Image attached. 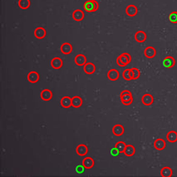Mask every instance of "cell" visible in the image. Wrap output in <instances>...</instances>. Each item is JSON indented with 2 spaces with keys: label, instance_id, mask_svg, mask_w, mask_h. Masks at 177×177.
<instances>
[{
  "label": "cell",
  "instance_id": "11",
  "mask_svg": "<svg viewBox=\"0 0 177 177\" xmlns=\"http://www.w3.org/2000/svg\"><path fill=\"white\" fill-rule=\"evenodd\" d=\"M83 9L85 11H87V13H92V12H95V5L92 0H89L87 1L83 4Z\"/></svg>",
  "mask_w": 177,
  "mask_h": 177
},
{
  "label": "cell",
  "instance_id": "33",
  "mask_svg": "<svg viewBox=\"0 0 177 177\" xmlns=\"http://www.w3.org/2000/svg\"><path fill=\"white\" fill-rule=\"evenodd\" d=\"M119 153H120V151H119L116 147H113V148L111 150V155H112V156H117V155H119Z\"/></svg>",
  "mask_w": 177,
  "mask_h": 177
},
{
  "label": "cell",
  "instance_id": "23",
  "mask_svg": "<svg viewBox=\"0 0 177 177\" xmlns=\"http://www.w3.org/2000/svg\"><path fill=\"white\" fill-rule=\"evenodd\" d=\"M61 106L63 108H69L72 107V98L69 97H63L61 99Z\"/></svg>",
  "mask_w": 177,
  "mask_h": 177
},
{
  "label": "cell",
  "instance_id": "3",
  "mask_svg": "<svg viewBox=\"0 0 177 177\" xmlns=\"http://www.w3.org/2000/svg\"><path fill=\"white\" fill-rule=\"evenodd\" d=\"M51 66L53 69H60L61 67L63 66V60L61 59L60 57H53L51 60Z\"/></svg>",
  "mask_w": 177,
  "mask_h": 177
},
{
  "label": "cell",
  "instance_id": "1",
  "mask_svg": "<svg viewBox=\"0 0 177 177\" xmlns=\"http://www.w3.org/2000/svg\"><path fill=\"white\" fill-rule=\"evenodd\" d=\"M121 101L124 106H129L132 103L133 98L131 93H128V94H125L123 96H121Z\"/></svg>",
  "mask_w": 177,
  "mask_h": 177
},
{
  "label": "cell",
  "instance_id": "4",
  "mask_svg": "<svg viewBox=\"0 0 177 177\" xmlns=\"http://www.w3.org/2000/svg\"><path fill=\"white\" fill-rule=\"evenodd\" d=\"M175 64V61L174 57L168 56V57H165L163 60V66L166 68H171L173 67Z\"/></svg>",
  "mask_w": 177,
  "mask_h": 177
},
{
  "label": "cell",
  "instance_id": "16",
  "mask_svg": "<svg viewBox=\"0 0 177 177\" xmlns=\"http://www.w3.org/2000/svg\"><path fill=\"white\" fill-rule=\"evenodd\" d=\"M28 80L30 83H36L39 80V75L37 72L32 71L28 74Z\"/></svg>",
  "mask_w": 177,
  "mask_h": 177
},
{
  "label": "cell",
  "instance_id": "18",
  "mask_svg": "<svg viewBox=\"0 0 177 177\" xmlns=\"http://www.w3.org/2000/svg\"><path fill=\"white\" fill-rule=\"evenodd\" d=\"M34 36L35 38H38V39H43L46 36V30L41 27L37 28L34 30Z\"/></svg>",
  "mask_w": 177,
  "mask_h": 177
},
{
  "label": "cell",
  "instance_id": "26",
  "mask_svg": "<svg viewBox=\"0 0 177 177\" xmlns=\"http://www.w3.org/2000/svg\"><path fill=\"white\" fill-rule=\"evenodd\" d=\"M161 175L162 177H171L172 175V170L170 167H163L161 170Z\"/></svg>",
  "mask_w": 177,
  "mask_h": 177
},
{
  "label": "cell",
  "instance_id": "5",
  "mask_svg": "<svg viewBox=\"0 0 177 177\" xmlns=\"http://www.w3.org/2000/svg\"><path fill=\"white\" fill-rule=\"evenodd\" d=\"M154 101V98L151 94L149 93H146V94H144L141 97V102H142L143 105H145L146 107L148 106H151V105L153 103Z\"/></svg>",
  "mask_w": 177,
  "mask_h": 177
},
{
  "label": "cell",
  "instance_id": "28",
  "mask_svg": "<svg viewBox=\"0 0 177 177\" xmlns=\"http://www.w3.org/2000/svg\"><path fill=\"white\" fill-rule=\"evenodd\" d=\"M122 77H123L124 80H126V81L132 80V73H131V69L124 70L123 73H122Z\"/></svg>",
  "mask_w": 177,
  "mask_h": 177
},
{
  "label": "cell",
  "instance_id": "9",
  "mask_svg": "<svg viewBox=\"0 0 177 177\" xmlns=\"http://www.w3.org/2000/svg\"><path fill=\"white\" fill-rule=\"evenodd\" d=\"M74 62L77 66H84L87 63V58L83 54H77L74 58Z\"/></svg>",
  "mask_w": 177,
  "mask_h": 177
},
{
  "label": "cell",
  "instance_id": "17",
  "mask_svg": "<svg viewBox=\"0 0 177 177\" xmlns=\"http://www.w3.org/2000/svg\"><path fill=\"white\" fill-rule=\"evenodd\" d=\"M156 54V51L153 47H147L144 50V55L147 58H153Z\"/></svg>",
  "mask_w": 177,
  "mask_h": 177
},
{
  "label": "cell",
  "instance_id": "30",
  "mask_svg": "<svg viewBox=\"0 0 177 177\" xmlns=\"http://www.w3.org/2000/svg\"><path fill=\"white\" fill-rule=\"evenodd\" d=\"M131 73H132V80H136L137 78H139L140 77V70L136 68V67H132V68H131Z\"/></svg>",
  "mask_w": 177,
  "mask_h": 177
},
{
  "label": "cell",
  "instance_id": "15",
  "mask_svg": "<svg viewBox=\"0 0 177 177\" xmlns=\"http://www.w3.org/2000/svg\"><path fill=\"white\" fill-rule=\"evenodd\" d=\"M60 50L62 52V53L63 54H70L72 53V51H73V47H72V45L70 44L69 43H64L63 44L61 45V48Z\"/></svg>",
  "mask_w": 177,
  "mask_h": 177
},
{
  "label": "cell",
  "instance_id": "36",
  "mask_svg": "<svg viewBox=\"0 0 177 177\" xmlns=\"http://www.w3.org/2000/svg\"><path fill=\"white\" fill-rule=\"evenodd\" d=\"M92 1H93V3H94V5H95V12H96V11L98 9V7H99V5H98V3L97 2V1H95V0H92Z\"/></svg>",
  "mask_w": 177,
  "mask_h": 177
},
{
  "label": "cell",
  "instance_id": "34",
  "mask_svg": "<svg viewBox=\"0 0 177 177\" xmlns=\"http://www.w3.org/2000/svg\"><path fill=\"white\" fill-rule=\"evenodd\" d=\"M128 93H131V92H130V91H128V90H124V91H122V92H121L120 97L121 96L125 95V94H128Z\"/></svg>",
  "mask_w": 177,
  "mask_h": 177
},
{
  "label": "cell",
  "instance_id": "21",
  "mask_svg": "<svg viewBox=\"0 0 177 177\" xmlns=\"http://www.w3.org/2000/svg\"><path fill=\"white\" fill-rule=\"evenodd\" d=\"M82 164L84 165V167L86 169H91L94 165V161L91 157H85V158H83V160H82Z\"/></svg>",
  "mask_w": 177,
  "mask_h": 177
},
{
  "label": "cell",
  "instance_id": "8",
  "mask_svg": "<svg viewBox=\"0 0 177 177\" xmlns=\"http://www.w3.org/2000/svg\"><path fill=\"white\" fill-rule=\"evenodd\" d=\"M88 151V149H87V146L84 144H80L77 146L76 148V152L77 154L80 156H84V155H87V153Z\"/></svg>",
  "mask_w": 177,
  "mask_h": 177
},
{
  "label": "cell",
  "instance_id": "10",
  "mask_svg": "<svg viewBox=\"0 0 177 177\" xmlns=\"http://www.w3.org/2000/svg\"><path fill=\"white\" fill-rule=\"evenodd\" d=\"M72 16H73V20H75L77 22H80V21H82V19H84V13H83L82 10L76 9L73 11Z\"/></svg>",
  "mask_w": 177,
  "mask_h": 177
},
{
  "label": "cell",
  "instance_id": "2",
  "mask_svg": "<svg viewBox=\"0 0 177 177\" xmlns=\"http://www.w3.org/2000/svg\"><path fill=\"white\" fill-rule=\"evenodd\" d=\"M83 71L86 74H93L96 71V66L92 63H87L83 66Z\"/></svg>",
  "mask_w": 177,
  "mask_h": 177
},
{
  "label": "cell",
  "instance_id": "13",
  "mask_svg": "<svg viewBox=\"0 0 177 177\" xmlns=\"http://www.w3.org/2000/svg\"><path fill=\"white\" fill-rule=\"evenodd\" d=\"M112 133L116 136H122L124 133V127L120 124H117L112 127Z\"/></svg>",
  "mask_w": 177,
  "mask_h": 177
},
{
  "label": "cell",
  "instance_id": "25",
  "mask_svg": "<svg viewBox=\"0 0 177 177\" xmlns=\"http://www.w3.org/2000/svg\"><path fill=\"white\" fill-rule=\"evenodd\" d=\"M82 105V99L78 96H75L72 98V107L75 108L80 107Z\"/></svg>",
  "mask_w": 177,
  "mask_h": 177
},
{
  "label": "cell",
  "instance_id": "29",
  "mask_svg": "<svg viewBox=\"0 0 177 177\" xmlns=\"http://www.w3.org/2000/svg\"><path fill=\"white\" fill-rule=\"evenodd\" d=\"M126 143L123 142V141H118V142L116 143V145H115V147L120 151V153H123L124 150L126 148Z\"/></svg>",
  "mask_w": 177,
  "mask_h": 177
},
{
  "label": "cell",
  "instance_id": "32",
  "mask_svg": "<svg viewBox=\"0 0 177 177\" xmlns=\"http://www.w3.org/2000/svg\"><path fill=\"white\" fill-rule=\"evenodd\" d=\"M86 168L84 167V165H77L76 167V172L77 174H82L84 171H85Z\"/></svg>",
  "mask_w": 177,
  "mask_h": 177
},
{
  "label": "cell",
  "instance_id": "6",
  "mask_svg": "<svg viewBox=\"0 0 177 177\" xmlns=\"http://www.w3.org/2000/svg\"><path fill=\"white\" fill-rule=\"evenodd\" d=\"M126 13L127 16L135 17L137 14V8L134 4H130L126 8Z\"/></svg>",
  "mask_w": 177,
  "mask_h": 177
},
{
  "label": "cell",
  "instance_id": "22",
  "mask_svg": "<svg viewBox=\"0 0 177 177\" xmlns=\"http://www.w3.org/2000/svg\"><path fill=\"white\" fill-rule=\"evenodd\" d=\"M166 139L170 143H175L177 141V132L175 131H171L166 135Z\"/></svg>",
  "mask_w": 177,
  "mask_h": 177
},
{
  "label": "cell",
  "instance_id": "7",
  "mask_svg": "<svg viewBox=\"0 0 177 177\" xmlns=\"http://www.w3.org/2000/svg\"><path fill=\"white\" fill-rule=\"evenodd\" d=\"M134 38H135V40H136L137 43H144V42L146 40V34H145V32H143V31H137V32L135 33V36H134Z\"/></svg>",
  "mask_w": 177,
  "mask_h": 177
},
{
  "label": "cell",
  "instance_id": "24",
  "mask_svg": "<svg viewBox=\"0 0 177 177\" xmlns=\"http://www.w3.org/2000/svg\"><path fill=\"white\" fill-rule=\"evenodd\" d=\"M135 151H136V150H135V147L132 145H127L123 153L126 156L131 157L135 154Z\"/></svg>",
  "mask_w": 177,
  "mask_h": 177
},
{
  "label": "cell",
  "instance_id": "35",
  "mask_svg": "<svg viewBox=\"0 0 177 177\" xmlns=\"http://www.w3.org/2000/svg\"><path fill=\"white\" fill-rule=\"evenodd\" d=\"M117 65H118V66H124V65L122 64V63H121L120 59H119V57H117Z\"/></svg>",
  "mask_w": 177,
  "mask_h": 177
},
{
  "label": "cell",
  "instance_id": "20",
  "mask_svg": "<svg viewBox=\"0 0 177 177\" xmlns=\"http://www.w3.org/2000/svg\"><path fill=\"white\" fill-rule=\"evenodd\" d=\"M107 77L110 81H117L119 77V73L117 69H111L108 71Z\"/></svg>",
  "mask_w": 177,
  "mask_h": 177
},
{
  "label": "cell",
  "instance_id": "19",
  "mask_svg": "<svg viewBox=\"0 0 177 177\" xmlns=\"http://www.w3.org/2000/svg\"><path fill=\"white\" fill-rule=\"evenodd\" d=\"M154 147L157 151H162L165 147V141L163 139H161V138L156 139L154 141Z\"/></svg>",
  "mask_w": 177,
  "mask_h": 177
},
{
  "label": "cell",
  "instance_id": "12",
  "mask_svg": "<svg viewBox=\"0 0 177 177\" xmlns=\"http://www.w3.org/2000/svg\"><path fill=\"white\" fill-rule=\"evenodd\" d=\"M42 100H43L45 101H48L52 99L53 97V93L51 92L49 89H43L40 93Z\"/></svg>",
  "mask_w": 177,
  "mask_h": 177
},
{
  "label": "cell",
  "instance_id": "14",
  "mask_svg": "<svg viewBox=\"0 0 177 177\" xmlns=\"http://www.w3.org/2000/svg\"><path fill=\"white\" fill-rule=\"evenodd\" d=\"M119 59L121 60V62L122 63V64L124 65V66H127V64H129L131 61V55L127 53H124L121 54L119 56Z\"/></svg>",
  "mask_w": 177,
  "mask_h": 177
},
{
  "label": "cell",
  "instance_id": "27",
  "mask_svg": "<svg viewBox=\"0 0 177 177\" xmlns=\"http://www.w3.org/2000/svg\"><path fill=\"white\" fill-rule=\"evenodd\" d=\"M19 7L22 9H28L30 6V0H19Z\"/></svg>",
  "mask_w": 177,
  "mask_h": 177
},
{
  "label": "cell",
  "instance_id": "31",
  "mask_svg": "<svg viewBox=\"0 0 177 177\" xmlns=\"http://www.w3.org/2000/svg\"><path fill=\"white\" fill-rule=\"evenodd\" d=\"M169 20L172 23H177V12H172L170 13Z\"/></svg>",
  "mask_w": 177,
  "mask_h": 177
}]
</instances>
